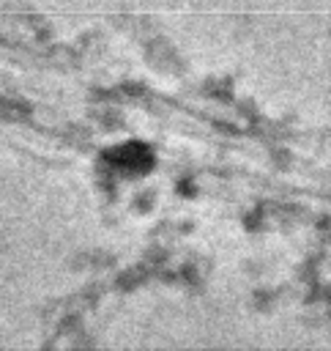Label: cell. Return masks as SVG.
<instances>
[{
	"label": "cell",
	"mask_w": 331,
	"mask_h": 351,
	"mask_svg": "<svg viewBox=\"0 0 331 351\" xmlns=\"http://www.w3.org/2000/svg\"><path fill=\"white\" fill-rule=\"evenodd\" d=\"M109 159H112L118 167L129 170V173H140V170H145V167L150 165V151H148L145 145H140V143H129V145L112 151Z\"/></svg>",
	"instance_id": "1"
}]
</instances>
